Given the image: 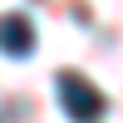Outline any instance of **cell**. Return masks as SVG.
Listing matches in <instances>:
<instances>
[{"mask_svg": "<svg viewBox=\"0 0 123 123\" xmlns=\"http://www.w3.org/2000/svg\"><path fill=\"white\" fill-rule=\"evenodd\" d=\"M0 49H5V54H30V49H35V25H30L25 15H5L0 20Z\"/></svg>", "mask_w": 123, "mask_h": 123, "instance_id": "2", "label": "cell"}, {"mask_svg": "<svg viewBox=\"0 0 123 123\" xmlns=\"http://www.w3.org/2000/svg\"><path fill=\"white\" fill-rule=\"evenodd\" d=\"M54 94H59V108H64L74 123H94L98 113H104V94H98L84 74H59L54 79Z\"/></svg>", "mask_w": 123, "mask_h": 123, "instance_id": "1", "label": "cell"}]
</instances>
